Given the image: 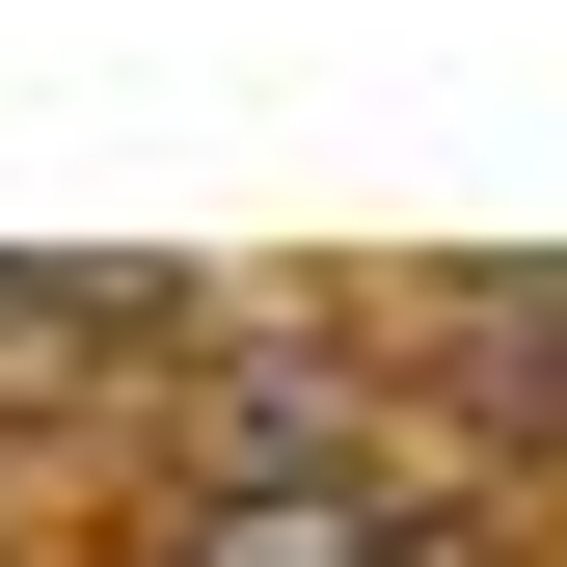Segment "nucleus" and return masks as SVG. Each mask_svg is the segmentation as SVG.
Masks as SVG:
<instances>
[{"instance_id": "obj_1", "label": "nucleus", "mask_w": 567, "mask_h": 567, "mask_svg": "<svg viewBox=\"0 0 567 567\" xmlns=\"http://www.w3.org/2000/svg\"><path fill=\"white\" fill-rule=\"evenodd\" d=\"M189 433H217V486H351V379H324V351H217Z\"/></svg>"}, {"instance_id": "obj_2", "label": "nucleus", "mask_w": 567, "mask_h": 567, "mask_svg": "<svg viewBox=\"0 0 567 567\" xmlns=\"http://www.w3.org/2000/svg\"><path fill=\"white\" fill-rule=\"evenodd\" d=\"M433 351H460V405H486V433H567V270H460Z\"/></svg>"}, {"instance_id": "obj_3", "label": "nucleus", "mask_w": 567, "mask_h": 567, "mask_svg": "<svg viewBox=\"0 0 567 567\" xmlns=\"http://www.w3.org/2000/svg\"><path fill=\"white\" fill-rule=\"evenodd\" d=\"M163 567H405V540H379V486H189Z\"/></svg>"}, {"instance_id": "obj_4", "label": "nucleus", "mask_w": 567, "mask_h": 567, "mask_svg": "<svg viewBox=\"0 0 567 567\" xmlns=\"http://www.w3.org/2000/svg\"><path fill=\"white\" fill-rule=\"evenodd\" d=\"M82 351H135V270H0V379H82Z\"/></svg>"}]
</instances>
